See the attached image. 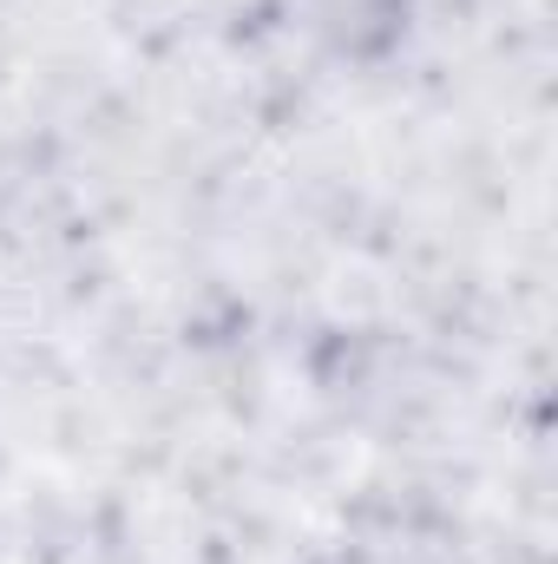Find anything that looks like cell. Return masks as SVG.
<instances>
[{
	"label": "cell",
	"mask_w": 558,
	"mask_h": 564,
	"mask_svg": "<svg viewBox=\"0 0 558 564\" xmlns=\"http://www.w3.org/2000/svg\"><path fill=\"white\" fill-rule=\"evenodd\" d=\"M302 13H309V26L315 33H329L335 46H375V40H388L395 33V20H401V0H302Z\"/></svg>",
	"instance_id": "1"
}]
</instances>
